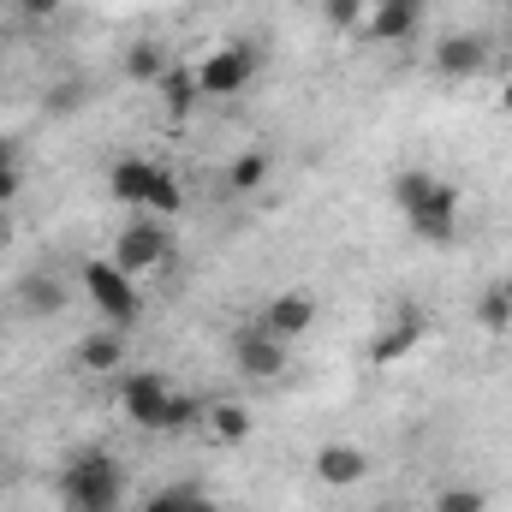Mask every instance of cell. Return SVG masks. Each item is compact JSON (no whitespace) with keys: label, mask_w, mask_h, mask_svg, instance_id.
<instances>
[{"label":"cell","mask_w":512,"mask_h":512,"mask_svg":"<svg viewBox=\"0 0 512 512\" xmlns=\"http://www.w3.org/2000/svg\"><path fill=\"white\" fill-rule=\"evenodd\" d=\"M137 512H143V507H137Z\"/></svg>","instance_id":"d6a6232c"},{"label":"cell","mask_w":512,"mask_h":512,"mask_svg":"<svg viewBox=\"0 0 512 512\" xmlns=\"http://www.w3.org/2000/svg\"><path fill=\"white\" fill-rule=\"evenodd\" d=\"M501 292H507V298H512V280H507V286H501Z\"/></svg>","instance_id":"4dcf8cb0"},{"label":"cell","mask_w":512,"mask_h":512,"mask_svg":"<svg viewBox=\"0 0 512 512\" xmlns=\"http://www.w3.org/2000/svg\"><path fill=\"white\" fill-rule=\"evenodd\" d=\"M203 429H209L221 447H239L256 423H251V411H245L239 399H209V411H203Z\"/></svg>","instance_id":"e0dca14e"},{"label":"cell","mask_w":512,"mask_h":512,"mask_svg":"<svg viewBox=\"0 0 512 512\" xmlns=\"http://www.w3.org/2000/svg\"><path fill=\"white\" fill-rule=\"evenodd\" d=\"M12 12H18V18H30V24H48V18L60 12V0H12Z\"/></svg>","instance_id":"4316f807"},{"label":"cell","mask_w":512,"mask_h":512,"mask_svg":"<svg viewBox=\"0 0 512 512\" xmlns=\"http://www.w3.org/2000/svg\"><path fill=\"white\" fill-rule=\"evenodd\" d=\"M417 346H423V322H417V316L405 310V322H393L387 334H376V340H370V364H376V370H387V364L411 358Z\"/></svg>","instance_id":"9a60e30c"},{"label":"cell","mask_w":512,"mask_h":512,"mask_svg":"<svg viewBox=\"0 0 512 512\" xmlns=\"http://www.w3.org/2000/svg\"><path fill=\"white\" fill-rule=\"evenodd\" d=\"M376 512H393V507H376Z\"/></svg>","instance_id":"1f68e13d"},{"label":"cell","mask_w":512,"mask_h":512,"mask_svg":"<svg viewBox=\"0 0 512 512\" xmlns=\"http://www.w3.org/2000/svg\"><path fill=\"white\" fill-rule=\"evenodd\" d=\"M161 72H167L161 42H131L126 48V78L131 84H161Z\"/></svg>","instance_id":"ac0fdd59"},{"label":"cell","mask_w":512,"mask_h":512,"mask_svg":"<svg viewBox=\"0 0 512 512\" xmlns=\"http://www.w3.org/2000/svg\"><path fill=\"white\" fill-rule=\"evenodd\" d=\"M114 399H120V411H126L137 429H161L167 423V399H173V387L161 382L155 370H131L114 382Z\"/></svg>","instance_id":"277c9868"},{"label":"cell","mask_w":512,"mask_h":512,"mask_svg":"<svg viewBox=\"0 0 512 512\" xmlns=\"http://www.w3.org/2000/svg\"><path fill=\"white\" fill-rule=\"evenodd\" d=\"M143 209H155L161 221H167V215H179V209H185V185H179V179H173L167 167H155V185H149Z\"/></svg>","instance_id":"44dd1931"},{"label":"cell","mask_w":512,"mask_h":512,"mask_svg":"<svg viewBox=\"0 0 512 512\" xmlns=\"http://www.w3.org/2000/svg\"><path fill=\"white\" fill-rule=\"evenodd\" d=\"M262 328H268L274 340H298V334H310V328H316V292H304V286L274 292V298L262 304Z\"/></svg>","instance_id":"ba28073f"},{"label":"cell","mask_w":512,"mask_h":512,"mask_svg":"<svg viewBox=\"0 0 512 512\" xmlns=\"http://www.w3.org/2000/svg\"><path fill=\"white\" fill-rule=\"evenodd\" d=\"M191 72H197V90H203L209 102L245 96V90L256 84V48L251 42H227V48H215L209 60H197Z\"/></svg>","instance_id":"3957f363"},{"label":"cell","mask_w":512,"mask_h":512,"mask_svg":"<svg viewBox=\"0 0 512 512\" xmlns=\"http://www.w3.org/2000/svg\"><path fill=\"white\" fill-rule=\"evenodd\" d=\"M78 280H84V298L102 310V322H108V328H120V334H126L131 322L143 316V292H137V280H131L114 256H90V262L78 268Z\"/></svg>","instance_id":"7a4b0ae2"},{"label":"cell","mask_w":512,"mask_h":512,"mask_svg":"<svg viewBox=\"0 0 512 512\" xmlns=\"http://www.w3.org/2000/svg\"><path fill=\"white\" fill-rule=\"evenodd\" d=\"M60 495H66V512H120V501H126V471H120L114 453L84 447L60 471Z\"/></svg>","instance_id":"6da1fadb"},{"label":"cell","mask_w":512,"mask_h":512,"mask_svg":"<svg viewBox=\"0 0 512 512\" xmlns=\"http://www.w3.org/2000/svg\"><path fill=\"white\" fill-rule=\"evenodd\" d=\"M233 358H239V370H245L251 382H280V376L292 370L286 340H274L268 328H245V334L233 340Z\"/></svg>","instance_id":"8992f818"},{"label":"cell","mask_w":512,"mask_h":512,"mask_svg":"<svg viewBox=\"0 0 512 512\" xmlns=\"http://www.w3.org/2000/svg\"><path fill=\"white\" fill-rule=\"evenodd\" d=\"M417 18H423V0H376L364 12V36L370 42H405L417 30Z\"/></svg>","instance_id":"7c38bea8"},{"label":"cell","mask_w":512,"mask_h":512,"mask_svg":"<svg viewBox=\"0 0 512 512\" xmlns=\"http://www.w3.org/2000/svg\"><path fill=\"white\" fill-rule=\"evenodd\" d=\"M364 477H370L364 447H352V441H322L316 447V483L322 489H358Z\"/></svg>","instance_id":"30bf717a"},{"label":"cell","mask_w":512,"mask_h":512,"mask_svg":"<svg viewBox=\"0 0 512 512\" xmlns=\"http://www.w3.org/2000/svg\"><path fill=\"white\" fill-rule=\"evenodd\" d=\"M12 161H18V143H12V137H0V167H12Z\"/></svg>","instance_id":"f1b7e54d"},{"label":"cell","mask_w":512,"mask_h":512,"mask_svg":"<svg viewBox=\"0 0 512 512\" xmlns=\"http://www.w3.org/2000/svg\"><path fill=\"white\" fill-rule=\"evenodd\" d=\"M155 167H161V161L120 155V161H114V173H108V191H114V203H126V209H143V197H149V185H155Z\"/></svg>","instance_id":"4fadbf2b"},{"label":"cell","mask_w":512,"mask_h":512,"mask_svg":"<svg viewBox=\"0 0 512 512\" xmlns=\"http://www.w3.org/2000/svg\"><path fill=\"white\" fill-rule=\"evenodd\" d=\"M489 42L477 36V30H453V36H441L435 42V72L441 78H477V72H489Z\"/></svg>","instance_id":"9c48e42d"},{"label":"cell","mask_w":512,"mask_h":512,"mask_svg":"<svg viewBox=\"0 0 512 512\" xmlns=\"http://www.w3.org/2000/svg\"><path fill=\"white\" fill-rule=\"evenodd\" d=\"M501 114H512V72H507V84H501Z\"/></svg>","instance_id":"f546056e"},{"label":"cell","mask_w":512,"mask_h":512,"mask_svg":"<svg viewBox=\"0 0 512 512\" xmlns=\"http://www.w3.org/2000/svg\"><path fill=\"white\" fill-rule=\"evenodd\" d=\"M435 191V173H423V167H405L399 179H393V203H399V215H411L423 197Z\"/></svg>","instance_id":"603a6c76"},{"label":"cell","mask_w":512,"mask_h":512,"mask_svg":"<svg viewBox=\"0 0 512 512\" xmlns=\"http://www.w3.org/2000/svg\"><path fill=\"white\" fill-rule=\"evenodd\" d=\"M78 364H84L90 376H120V364H126V334H120V328L84 334V340H78Z\"/></svg>","instance_id":"5bb4252c"},{"label":"cell","mask_w":512,"mask_h":512,"mask_svg":"<svg viewBox=\"0 0 512 512\" xmlns=\"http://www.w3.org/2000/svg\"><path fill=\"white\" fill-rule=\"evenodd\" d=\"M12 304H18L30 322H48V316L66 310V280H60V274H24V280L12 286Z\"/></svg>","instance_id":"8fae6325"},{"label":"cell","mask_w":512,"mask_h":512,"mask_svg":"<svg viewBox=\"0 0 512 512\" xmlns=\"http://www.w3.org/2000/svg\"><path fill=\"white\" fill-rule=\"evenodd\" d=\"M155 90H161V108H167V120H191V108L203 102V90H197V72H191V66H167Z\"/></svg>","instance_id":"2e32d148"},{"label":"cell","mask_w":512,"mask_h":512,"mask_svg":"<svg viewBox=\"0 0 512 512\" xmlns=\"http://www.w3.org/2000/svg\"><path fill=\"white\" fill-rule=\"evenodd\" d=\"M268 167H274V161H268L262 149H245V155H233L227 185H233V191H262V185H268Z\"/></svg>","instance_id":"ffe728a7"},{"label":"cell","mask_w":512,"mask_h":512,"mask_svg":"<svg viewBox=\"0 0 512 512\" xmlns=\"http://www.w3.org/2000/svg\"><path fill=\"white\" fill-rule=\"evenodd\" d=\"M18 191H24V167L12 161V167H0V209H6V203H18Z\"/></svg>","instance_id":"83f0119b"},{"label":"cell","mask_w":512,"mask_h":512,"mask_svg":"<svg viewBox=\"0 0 512 512\" xmlns=\"http://www.w3.org/2000/svg\"><path fill=\"white\" fill-rule=\"evenodd\" d=\"M203 411H209V405H203L197 393H173V399H167V423H161V435H179V429L203 423Z\"/></svg>","instance_id":"cb8c5ba5"},{"label":"cell","mask_w":512,"mask_h":512,"mask_svg":"<svg viewBox=\"0 0 512 512\" xmlns=\"http://www.w3.org/2000/svg\"><path fill=\"white\" fill-rule=\"evenodd\" d=\"M405 221H411V233H417V239L447 245V239H453V227H459V191H453L447 179H435V191H429Z\"/></svg>","instance_id":"52a82bcc"},{"label":"cell","mask_w":512,"mask_h":512,"mask_svg":"<svg viewBox=\"0 0 512 512\" xmlns=\"http://www.w3.org/2000/svg\"><path fill=\"white\" fill-rule=\"evenodd\" d=\"M435 512H489V495L483 489H441Z\"/></svg>","instance_id":"d4e9b609"},{"label":"cell","mask_w":512,"mask_h":512,"mask_svg":"<svg viewBox=\"0 0 512 512\" xmlns=\"http://www.w3.org/2000/svg\"><path fill=\"white\" fill-rule=\"evenodd\" d=\"M477 328H483V334H507L512 328V298L501 286H489V292L477 298Z\"/></svg>","instance_id":"7402d4cb"},{"label":"cell","mask_w":512,"mask_h":512,"mask_svg":"<svg viewBox=\"0 0 512 512\" xmlns=\"http://www.w3.org/2000/svg\"><path fill=\"white\" fill-rule=\"evenodd\" d=\"M167 256H173V239H167V227H161V221H131L126 233L114 239V262L126 268L131 280H137V274L167 268Z\"/></svg>","instance_id":"5b68a950"},{"label":"cell","mask_w":512,"mask_h":512,"mask_svg":"<svg viewBox=\"0 0 512 512\" xmlns=\"http://www.w3.org/2000/svg\"><path fill=\"white\" fill-rule=\"evenodd\" d=\"M364 12H370V0H322V18H328L334 30H352V24H364Z\"/></svg>","instance_id":"484cf974"},{"label":"cell","mask_w":512,"mask_h":512,"mask_svg":"<svg viewBox=\"0 0 512 512\" xmlns=\"http://www.w3.org/2000/svg\"><path fill=\"white\" fill-rule=\"evenodd\" d=\"M143 512H215V501L203 495V489H191V483H179V489H161V495H149Z\"/></svg>","instance_id":"d6986e66"}]
</instances>
